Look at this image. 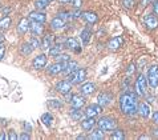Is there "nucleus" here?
I'll return each instance as SVG.
<instances>
[{"label":"nucleus","instance_id":"nucleus-1","mask_svg":"<svg viewBox=\"0 0 158 140\" xmlns=\"http://www.w3.org/2000/svg\"><path fill=\"white\" fill-rule=\"evenodd\" d=\"M137 106H138V100H137V94L135 92H126L121 95L120 108L122 113H125V115H134L137 112Z\"/></svg>","mask_w":158,"mask_h":140},{"label":"nucleus","instance_id":"nucleus-2","mask_svg":"<svg viewBox=\"0 0 158 140\" xmlns=\"http://www.w3.org/2000/svg\"><path fill=\"white\" fill-rule=\"evenodd\" d=\"M148 83L152 88H157L158 87V65L153 64L148 69Z\"/></svg>","mask_w":158,"mask_h":140},{"label":"nucleus","instance_id":"nucleus-3","mask_svg":"<svg viewBox=\"0 0 158 140\" xmlns=\"http://www.w3.org/2000/svg\"><path fill=\"white\" fill-rule=\"evenodd\" d=\"M97 125L102 131H113L117 125V121L114 119H112V117H101L97 121Z\"/></svg>","mask_w":158,"mask_h":140},{"label":"nucleus","instance_id":"nucleus-4","mask_svg":"<svg viewBox=\"0 0 158 140\" xmlns=\"http://www.w3.org/2000/svg\"><path fill=\"white\" fill-rule=\"evenodd\" d=\"M86 77V71L82 68H78L76 71H73L72 73H69V81L72 84H80V83L84 81V79Z\"/></svg>","mask_w":158,"mask_h":140},{"label":"nucleus","instance_id":"nucleus-5","mask_svg":"<svg viewBox=\"0 0 158 140\" xmlns=\"http://www.w3.org/2000/svg\"><path fill=\"white\" fill-rule=\"evenodd\" d=\"M146 79H145L143 75H139L137 77V80H135V84H134V88H135V94L138 96H143L146 94Z\"/></svg>","mask_w":158,"mask_h":140},{"label":"nucleus","instance_id":"nucleus-6","mask_svg":"<svg viewBox=\"0 0 158 140\" xmlns=\"http://www.w3.org/2000/svg\"><path fill=\"white\" fill-rule=\"evenodd\" d=\"M72 90V83L69 80H61L56 84V91L59 94H63V95H68Z\"/></svg>","mask_w":158,"mask_h":140},{"label":"nucleus","instance_id":"nucleus-7","mask_svg":"<svg viewBox=\"0 0 158 140\" xmlns=\"http://www.w3.org/2000/svg\"><path fill=\"white\" fill-rule=\"evenodd\" d=\"M143 23L149 29H154L158 27V17L154 14H148L143 17Z\"/></svg>","mask_w":158,"mask_h":140},{"label":"nucleus","instance_id":"nucleus-8","mask_svg":"<svg viewBox=\"0 0 158 140\" xmlns=\"http://www.w3.org/2000/svg\"><path fill=\"white\" fill-rule=\"evenodd\" d=\"M101 111H102V107L100 104H90L85 109V116L86 117H96L97 115H100Z\"/></svg>","mask_w":158,"mask_h":140},{"label":"nucleus","instance_id":"nucleus-9","mask_svg":"<svg viewBox=\"0 0 158 140\" xmlns=\"http://www.w3.org/2000/svg\"><path fill=\"white\" fill-rule=\"evenodd\" d=\"M65 64H67V63H60V62L55 63V64H51L49 67H48V69H47L48 75H52V76H53V75H59L60 72L64 71Z\"/></svg>","mask_w":158,"mask_h":140},{"label":"nucleus","instance_id":"nucleus-10","mask_svg":"<svg viewBox=\"0 0 158 140\" xmlns=\"http://www.w3.org/2000/svg\"><path fill=\"white\" fill-rule=\"evenodd\" d=\"M72 104V107L73 108H81V107H84V104H85V98H84V95L80 94V95H73L72 96V99L69 100Z\"/></svg>","mask_w":158,"mask_h":140},{"label":"nucleus","instance_id":"nucleus-11","mask_svg":"<svg viewBox=\"0 0 158 140\" xmlns=\"http://www.w3.org/2000/svg\"><path fill=\"white\" fill-rule=\"evenodd\" d=\"M32 65H33V68H35V69H41V68H44V67L47 65V56L44 55V54L37 55L36 58L33 59Z\"/></svg>","mask_w":158,"mask_h":140},{"label":"nucleus","instance_id":"nucleus-12","mask_svg":"<svg viewBox=\"0 0 158 140\" xmlns=\"http://www.w3.org/2000/svg\"><path fill=\"white\" fill-rule=\"evenodd\" d=\"M28 19L31 21H39V23H45L47 20V15L41 11H35V12H31L28 15Z\"/></svg>","mask_w":158,"mask_h":140},{"label":"nucleus","instance_id":"nucleus-13","mask_svg":"<svg viewBox=\"0 0 158 140\" xmlns=\"http://www.w3.org/2000/svg\"><path fill=\"white\" fill-rule=\"evenodd\" d=\"M29 29L32 31L33 35H36V36H40V35H43V32H44L43 23H39V21H31Z\"/></svg>","mask_w":158,"mask_h":140},{"label":"nucleus","instance_id":"nucleus-14","mask_svg":"<svg viewBox=\"0 0 158 140\" xmlns=\"http://www.w3.org/2000/svg\"><path fill=\"white\" fill-rule=\"evenodd\" d=\"M29 19L28 17H24V19H21L19 23H17V32L21 33V35H24L25 32L29 29Z\"/></svg>","mask_w":158,"mask_h":140},{"label":"nucleus","instance_id":"nucleus-15","mask_svg":"<svg viewBox=\"0 0 158 140\" xmlns=\"http://www.w3.org/2000/svg\"><path fill=\"white\" fill-rule=\"evenodd\" d=\"M110 100H112V95L109 92H101L98 95V98H97V102H98V104L101 107L108 106V104L110 103Z\"/></svg>","mask_w":158,"mask_h":140},{"label":"nucleus","instance_id":"nucleus-16","mask_svg":"<svg viewBox=\"0 0 158 140\" xmlns=\"http://www.w3.org/2000/svg\"><path fill=\"white\" fill-rule=\"evenodd\" d=\"M65 47H67L68 50H71V51L80 52V44H78V42H77L74 37L67 39V42H65Z\"/></svg>","mask_w":158,"mask_h":140},{"label":"nucleus","instance_id":"nucleus-17","mask_svg":"<svg viewBox=\"0 0 158 140\" xmlns=\"http://www.w3.org/2000/svg\"><path fill=\"white\" fill-rule=\"evenodd\" d=\"M55 44V37L53 35H45L41 42V48L43 50H49V48Z\"/></svg>","mask_w":158,"mask_h":140},{"label":"nucleus","instance_id":"nucleus-18","mask_svg":"<svg viewBox=\"0 0 158 140\" xmlns=\"http://www.w3.org/2000/svg\"><path fill=\"white\" fill-rule=\"evenodd\" d=\"M150 111H152V108H150V106H149L148 103H141L138 106V112H139V115H141L142 117H149L150 116Z\"/></svg>","mask_w":158,"mask_h":140},{"label":"nucleus","instance_id":"nucleus-19","mask_svg":"<svg viewBox=\"0 0 158 140\" xmlns=\"http://www.w3.org/2000/svg\"><path fill=\"white\" fill-rule=\"evenodd\" d=\"M94 90H96V87H94L93 83H85V84H82L80 87V94H82L84 96L85 95H90Z\"/></svg>","mask_w":158,"mask_h":140},{"label":"nucleus","instance_id":"nucleus-20","mask_svg":"<svg viewBox=\"0 0 158 140\" xmlns=\"http://www.w3.org/2000/svg\"><path fill=\"white\" fill-rule=\"evenodd\" d=\"M64 27H65V21L63 19H60L59 16H56L55 19L51 21V28L52 29H56V31H57V29H63Z\"/></svg>","mask_w":158,"mask_h":140},{"label":"nucleus","instance_id":"nucleus-21","mask_svg":"<svg viewBox=\"0 0 158 140\" xmlns=\"http://www.w3.org/2000/svg\"><path fill=\"white\" fill-rule=\"evenodd\" d=\"M122 44V37H113L110 42L108 43V48L110 51H116V50H118V48H120V46Z\"/></svg>","mask_w":158,"mask_h":140},{"label":"nucleus","instance_id":"nucleus-22","mask_svg":"<svg viewBox=\"0 0 158 140\" xmlns=\"http://www.w3.org/2000/svg\"><path fill=\"white\" fill-rule=\"evenodd\" d=\"M81 16H82V19H85L88 23H90V24H94L96 21L98 20V17H97V15L94 14V12H82L81 14Z\"/></svg>","mask_w":158,"mask_h":140},{"label":"nucleus","instance_id":"nucleus-23","mask_svg":"<svg viewBox=\"0 0 158 140\" xmlns=\"http://www.w3.org/2000/svg\"><path fill=\"white\" fill-rule=\"evenodd\" d=\"M96 124V120H94V117H86V119H84L81 121V127L84 128L85 131H90L92 128L94 127Z\"/></svg>","mask_w":158,"mask_h":140},{"label":"nucleus","instance_id":"nucleus-24","mask_svg":"<svg viewBox=\"0 0 158 140\" xmlns=\"http://www.w3.org/2000/svg\"><path fill=\"white\" fill-rule=\"evenodd\" d=\"M63 46H60V44H53L49 50H48V52H49V55L51 56H53V58H57V56L61 54V51H63Z\"/></svg>","mask_w":158,"mask_h":140},{"label":"nucleus","instance_id":"nucleus-25","mask_svg":"<svg viewBox=\"0 0 158 140\" xmlns=\"http://www.w3.org/2000/svg\"><path fill=\"white\" fill-rule=\"evenodd\" d=\"M33 50H35V48L32 47V44H31V43H24V44L20 47V54L28 56V55L32 54Z\"/></svg>","mask_w":158,"mask_h":140},{"label":"nucleus","instance_id":"nucleus-26","mask_svg":"<svg viewBox=\"0 0 158 140\" xmlns=\"http://www.w3.org/2000/svg\"><path fill=\"white\" fill-rule=\"evenodd\" d=\"M77 67V63L76 62H72V60H69V62L67 63V64H65V68H64V73H65V75H69V73H72L73 71H76V68Z\"/></svg>","mask_w":158,"mask_h":140},{"label":"nucleus","instance_id":"nucleus-27","mask_svg":"<svg viewBox=\"0 0 158 140\" xmlns=\"http://www.w3.org/2000/svg\"><path fill=\"white\" fill-rule=\"evenodd\" d=\"M12 24V20L11 17H3V19H0V31H4V29H8L10 28V25Z\"/></svg>","mask_w":158,"mask_h":140},{"label":"nucleus","instance_id":"nucleus-28","mask_svg":"<svg viewBox=\"0 0 158 140\" xmlns=\"http://www.w3.org/2000/svg\"><path fill=\"white\" fill-rule=\"evenodd\" d=\"M41 121L47 127H51L52 125V121H53V116H52V113H43L41 115Z\"/></svg>","mask_w":158,"mask_h":140},{"label":"nucleus","instance_id":"nucleus-29","mask_svg":"<svg viewBox=\"0 0 158 140\" xmlns=\"http://www.w3.org/2000/svg\"><path fill=\"white\" fill-rule=\"evenodd\" d=\"M88 138L92 140H101V139H104V132H102V129H100V128L94 129V132H92Z\"/></svg>","mask_w":158,"mask_h":140},{"label":"nucleus","instance_id":"nucleus-30","mask_svg":"<svg viewBox=\"0 0 158 140\" xmlns=\"http://www.w3.org/2000/svg\"><path fill=\"white\" fill-rule=\"evenodd\" d=\"M90 36H92V31L90 29H84V31L81 32V40H82V43L84 44H88L89 43V40H90Z\"/></svg>","mask_w":158,"mask_h":140},{"label":"nucleus","instance_id":"nucleus-31","mask_svg":"<svg viewBox=\"0 0 158 140\" xmlns=\"http://www.w3.org/2000/svg\"><path fill=\"white\" fill-rule=\"evenodd\" d=\"M69 115H71V117L73 120H80L81 119V111L80 108H73L71 109V112H69Z\"/></svg>","mask_w":158,"mask_h":140},{"label":"nucleus","instance_id":"nucleus-32","mask_svg":"<svg viewBox=\"0 0 158 140\" xmlns=\"http://www.w3.org/2000/svg\"><path fill=\"white\" fill-rule=\"evenodd\" d=\"M113 140H122L125 138V135H124V132H122L121 129H113V133H112V136H110Z\"/></svg>","mask_w":158,"mask_h":140},{"label":"nucleus","instance_id":"nucleus-33","mask_svg":"<svg viewBox=\"0 0 158 140\" xmlns=\"http://www.w3.org/2000/svg\"><path fill=\"white\" fill-rule=\"evenodd\" d=\"M61 106H63V104H61V102L57 99H53V100H49V102H48V107L49 108H60Z\"/></svg>","mask_w":158,"mask_h":140},{"label":"nucleus","instance_id":"nucleus-34","mask_svg":"<svg viewBox=\"0 0 158 140\" xmlns=\"http://www.w3.org/2000/svg\"><path fill=\"white\" fill-rule=\"evenodd\" d=\"M57 16L60 17V19H63L65 23H67L68 20H72V16H71V14H69V12H59Z\"/></svg>","mask_w":158,"mask_h":140},{"label":"nucleus","instance_id":"nucleus-35","mask_svg":"<svg viewBox=\"0 0 158 140\" xmlns=\"http://www.w3.org/2000/svg\"><path fill=\"white\" fill-rule=\"evenodd\" d=\"M122 4H124V7L126 8V10H130V8L134 7L135 0H122Z\"/></svg>","mask_w":158,"mask_h":140},{"label":"nucleus","instance_id":"nucleus-36","mask_svg":"<svg viewBox=\"0 0 158 140\" xmlns=\"http://www.w3.org/2000/svg\"><path fill=\"white\" fill-rule=\"evenodd\" d=\"M56 59H57V62H60V63H68L69 60H71L69 55H63V54H60Z\"/></svg>","mask_w":158,"mask_h":140},{"label":"nucleus","instance_id":"nucleus-37","mask_svg":"<svg viewBox=\"0 0 158 140\" xmlns=\"http://www.w3.org/2000/svg\"><path fill=\"white\" fill-rule=\"evenodd\" d=\"M29 43L32 44L33 48H40V47H41V43L39 42V39H36V37H32V39L29 40Z\"/></svg>","mask_w":158,"mask_h":140},{"label":"nucleus","instance_id":"nucleus-38","mask_svg":"<svg viewBox=\"0 0 158 140\" xmlns=\"http://www.w3.org/2000/svg\"><path fill=\"white\" fill-rule=\"evenodd\" d=\"M7 138L10 139V140H17V139H19V136L16 135L15 131H10V133H8V136H7Z\"/></svg>","mask_w":158,"mask_h":140},{"label":"nucleus","instance_id":"nucleus-39","mask_svg":"<svg viewBox=\"0 0 158 140\" xmlns=\"http://www.w3.org/2000/svg\"><path fill=\"white\" fill-rule=\"evenodd\" d=\"M4 55H6V47H4L3 43H0V60L4 58Z\"/></svg>","mask_w":158,"mask_h":140},{"label":"nucleus","instance_id":"nucleus-40","mask_svg":"<svg viewBox=\"0 0 158 140\" xmlns=\"http://www.w3.org/2000/svg\"><path fill=\"white\" fill-rule=\"evenodd\" d=\"M72 6L74 7V8H80L81 7V0H72Z\"/></svg>","mask_w":158,"mask_h":140},{"label":"nucleus","instance_id":"nucleus-41","mask_svg":"<svg viewBox=\"0 0 158 140\" xmlns=\"http://www.w3.org/2000/svg\"><path fill=\"white\" fill-rule=\"evenodd\" d=\"M153 11H154V15H158V0L153 2Z\"/></svg>","mask_w":158,"mask_h":140},{"label":"nucleus","instance_id":"nucleus-42","mask_svg":"<svg viewBox=\"0 0 158 140\" xmlns=\"http://www.w3.org/2000/svg\"><path fill=\"white\" fill-rule=\"evenodd\" d=\"M19 139H21V140H29L31 136H29V133L27 132V133H21L20 136H19Z\"/></svg>","mask_w":158,"mask_h":140},{"label":"nucleus","instance_id":"nucleus-43","mask_svg":"<svg viewBox=\"0 0 158 140\" xmlns=\"http://www.w3.org/2000/svg\"><path fill=\"white\" fill-rule=\"evenodd\" d=\"M153 121H154L156 124H158V111H156L153 113Z\"/></svg>","mask_w":158,"mask_h":140},{"label":"nucleus","instance_id":"nucleus-44","mask_svg":"<svg viewBox=\"0 0 158 140\" xmlns=\"http://www.w3.org/2000/svg\"><path fill=\"white\" fill-rule=\"evenodd\" d=\"M24 127H25V131L29 133L31 132V129H32V125H31L29 123H24Z\"/></svg>","mask_w":158,"mask_h":140},{"label":"nucleus","instance_id":"nucleus-45","mask_svg":"<svg viewBox=\"0 0 158 140\" xmlns=\"http://www.w3.org/2000/svg\"><path fill=\"white\" fill-rule=\"evenodd\" d=\"M40 2H41V3H43L45 7H48V4H49L51 2H53V0H40Z\"/></svg>","mask_w":158,"mask_h":140},{"label":"nucleus","instance_id":"nucleus-46","mask_svg":"<svg viewBox=\"0 0 158 140\" xmlns=\"http://www.w3.org/2000/svg\"><path fill=\"white\" fill-rule=\"evenodd\" d=\"M150 2H152V0H141V6H142V7H145L148 3H150Z\"/></svg>","mask_w":158,"mask_h":140},{"label":"nucleus","instance_id":"nucleus-47","mask_svg":"<svg viewBox=\"0 0 158 140\" xmlns=\"http://www.w3.org/2000/svg\"><path fill=\"white\" fill-rule=\"evenodd\" d=\"M59 2H60L61 4H68V3H71L72 0H59Z\"/></svg>","mask_w":158,"mask_h":140},{"label":"nucleus","instance_id":"nucleus-48","mask_svg":"<svg viewBox=\"0 0 158 140\" xmlns=\"http://www.w3.org/2000/svg\"><path fill=\"white\" fill-rule=\"evenodd\" d=\"M4 139H8V138L6 136V133L2 132V133H0V140H4Z\"/></svg>","mask_w":158,"mask_h":140},{"label":"nucleus","instance_id":"nucleus-49","mask_svg":"<svg viewBox=\"0 0 158 140\" xmlns=\"http://www.w3.org/2000/svg\"><path fill=\"white\" fill-rule=\"evenodd\" d=\"M133 69H134V65L131 64L130 67H129V71H128V73H131V72H133Z\"/></svg>","mask_w":158,"mask_h":140},{"label":"nucleus","instance_id":"nucleus-50","mask_svg":"<svg viewBox=\"0 0 158 140\" xmlns=\"http://www.w3.org/2000/svg\"><path fill=\"white\" fill-rule=\"evenodd\" d=\"M3 42H4V37H3V35L0 33V43H3Z\"/></svg>","mask_w":158,"mask_h":140},{"label":"nucleus","instance_id":"nucleus-51","mask_svg":"<svg viewBox=\"0 0 158 140\" xmlns=\"http://www.w3.org/2000/svg\"><path fill=\"white\" fill-rule=\"evenodd\" d=\"M153 132H154V136H158V129H154Z\"/></svg>","mask_w":158,"mask_h":140}]
</instances>
